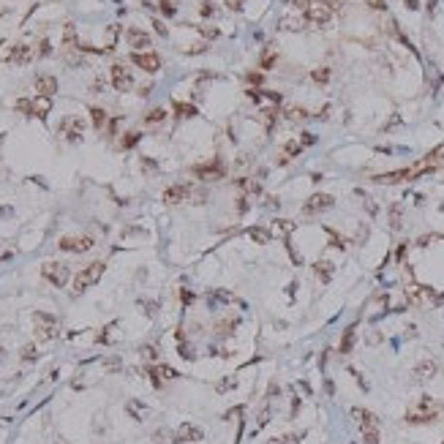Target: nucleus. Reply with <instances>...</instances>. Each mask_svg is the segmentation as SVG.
<instances>
[{"instance_id": "44", "label": "nucleus", "mask_w": 444, "mask_h": 444, "mask_svg": "<svg viewBox=\"0 0 444 444\" xmlns=\"http://www.w3.org/2000/svg\"><path fill=\"white\" fill-rule=\"evenodd\" d=\"M281 395V387H278L275 382H270V387H267V398H278Z\"/></svg>"}, {"instance_id": "24", "label": "nucleus", "mask_w": 444, "mask_h": 444, "mask_svg": "<svg viewBox=\"0 0 444 444\" xmlns=\"http://www.w3.org/2000/svg\"><path fill=\"white\" fill-rule=\"evenodd\" d=\"M390 226H393V229H401V226H403V210H401V205H393V207H390Z\"/></svg>"}, {"instance_id": "48", "label": "nucleus", "mask_w": 444, "mask_h": 444, "mask_svg": "<svg viewBox=\"0 0 444 444\" xmlns=\"http://www.w3.org/2000/svg\"><path fill=\"white\" fill-rule=\"evenodd\" d=\"M155 439H158V444H172V442H169V433H164V430H158Z\"/></svg>"}, {"instance_id": "8", "label": "nucleus", "mask_w": 444, "mask_h": 444, "mask_svg": "<svg viewBox=\"0 0 444 444\" xmlns=\"http://www.w3.org/2000/svg\"><path fill=\"white\" fill-rule=\"evenodd\" d=\"M131 60H134L137 68L147 71V74H155V71L161 68V57L155 55V52H134Z\"/></svg>"}, {"instance_id": "11", "label": "nucleus", "mask_w": 444, "mask_h": 444, "mask_svg": "<svg viewBox=\"0 0 444 444\" xmlns=\"http://www.w3.org/2000/svg\"><path fill=\"white\" fill-rule=\"evenodd\" d=\"M188 196H191V186H188V183H174V186H169L167 191H164V202H167V205H180Z\"/></svg>"}, {"instance_id": "53", "label": "nucleus", "mask_w": 444, "mask_h": 444, "mask_svg": "<svg viewBox=\"0 0 444 444\" xmlns=\"http://www.w3.org/2000/svg\"><path fill=\"white\" fill-rule=\"evenodd\" d=\"M180 297H183V303H194V294H191V291H183Z\"/></svg>"}, {"instance_id": "32", "label": "nucleus", "mask_w": 444, "mask_h": 444, "mask_svg": "<svg viewBox=\"0 0 444 444\" xmlns=\"http://www.w3.org/2000/svg\"><path fill=\"white\" fill-rule=\"evenodd\" d=\"M128 411H131V414L137 417V420H142V417L147 414V409L142 406V403H137V401H131V403H128Z\"/></svg>"}, {"instance_id": "3", "label": "nucleus", "mask_w": 444, "mask_h": 444, "mask_svg": "<svg viewBox=\"0 0 444 444\" xmlns=\"http://www.w3.org/2000/svg\"><path fill=\"white\" fill-rule=\"evenodd\" d=\"M35 338L38 341H52L57 335V319L52 316V313H35Z\"/></svg>"}, {"instance_id": "9", "label": "nucleus", "mask_w": 444, "mask_h": 444, "mask_svg": "<svg viewBox=\"0 0 444 444\" xmlns=\"http://www.w3.org/2000/svg\"><path fill=\"white\" fill-rule=\"evenodd\" d=\"M191 172H194L196 177H199V180H221L226 169H223V164H221V161L215 158L213 164H199V167H194Z\"/></svg>"}, {"instance_id": "29", "label": "nucleus", "mask_w": 444, "mask_h": 444, "mask_svg": "<svg viewBox=\"0 0 444 444\" xmlns=\"http://www.w3.org/2000/svg\"><path fill=\"white\" fill-rule=\"evenodd\" d=\"M300 439H303V436H297V433H286V436L270 439V444H300Z\"/></svg>"}, {"instance_id": "56", "label": "nucleus", "mask_w": 444, "mask_h": 444, "mask_svg": "<svg viewBox=\"0 0 444 444\" xmlns=\"http://www.w3.org/2000/svg\"><path fill=\"white\" fill-rule=\"evenodd\" d=\"M0 360H3V349H0Z\"/></svg>"}, {"instance_id": "2", "label": "nucleus", "mask_w": 444, "mask_h": 444, "mask_svg": "<svg viewBox=\"0 0 444 444\" xmlns=\"http://www.w3.org/2000/svg\"><path fill=\"white\" fill-rule=\"evenodd\" d=\"M101 275H104V262H93V264H87V267H82V270L74 275V294L87 291Z\"/></svg>"}, {"instance_id": "19", "label": "nucleus", "mask_w": 444, "mask_h": 444, "mask_svg": "<svg viewBox=\"0 0 444 444\" xmlns=\"http://www.w3.org/2000/svg\"><path fill=\"white\" fill-rule=\"evenodd\" d=\"M354 338H357V327H349L346 333H343V338H341V346H338V352L341 354H349L352 352V346H354Z\"/></svg>"}, {"instance_id": "35", "label": "nucleus", "mask_w": 444, "mask_h": 444, "mask_svg": "<svg viewBox=\"0 0 444 444\" xmlns=\"http://www.w3.org/2000/svg\"><path fill=\"white\" fill-rule=\"evenodd\" d=\"M262 115H264V123H267V128H273V123L278 120V109H275V106H270V109H264Z\"/></svg>"}, {"instance_id": "37", "label": "nucleus", "mask_w": 444, "mask_h": 444, "mask_svg": "<svg viewBox=\"0 0 444 444\" xmlns=\"http://www.w3.org/2000/svg\"><path fill=\"white\" fill-rule=\"evenodd\" d=\"M139 137H142V134H137V131L125 134V139H123V147H125V150H128V147H134V145L139 142Z\"/></svg>"}, {"instance_id": "55", "label": "nucleus", "mask_w": 444, "mask_h": 444, "mask_svg": "<svg viewBox=\"0 0 444 444\" xmlns=\"http://www.w3.org/2000/svg\"><path fill=\"white\" fill-rule=\"evenodd\" d=\"M240 3H243V0H229V6L235 8V11H240V8H243V6H240Z\"/></svg>"}, {"instance_id": "12", "label": "nucleus", "mask_w": 444, "mask_h": 444, "mask_svg": "<svg viewBox=\"0 0 444 444\" xmlns=\"http://www.w3.org/2000/svg\"><path fill=\"white\" fill-rule=\"evenodd\" d=\"M35 93H38V96H55L57 93V79L52 77V74H38V77H35Z\"/></svg>"}, {"instance_id": "36", "label": "nucleus", "mask_w": 444, "mask_h": 444, "mask_svg": "<svg viewBox=\"0 0 444 444\" xmlns=\"http://www.w3.org/2000/svg\"><path fill=\"white\" fill-rule=\"evenodd\" d=\"M139 354H142V357H145V360H158V352H155V346H142L139 349Z\"/></svg>"}, {"instance_id": "25", "label": "nucleus", "mask_w": 444, "mask_h": 444, "mask_svg": "<svg viewBox=\"0 0 444 444\" xmlns=\"http://www.w3.org/2000/svg\"><path fill=\"white\" fill-rule=\"evenodd\" d=\"M235 327H237V319H223L215 324V333L221 335V338H226L229 333H235Z\"/></svg>"}, {"instance_id": "31", "label": "nucleus", "mask_w": 444, "mask_h": 444, "mask_svg": "<svg viewBox=\"0 0 444 444\" xmlns=\"http://www.w3.org/2000/svg\"><path fill=\"white\" fill-rule=\"evenodd\" d=\"M300 150H303V145H300V142H294V139L284 145V155H286V158H289V155H300Z\"/></svg>"}, {"instance_id": "28", "label": "nucleus", "mask_w": 444, "mask_h": 444, "mask_svg": "<svg viewBox=\"0 0 444 444\" xmlns=\"http://www.w3.org/2000/svg\"><path fill=\"white\" fill-rule=\"evenodd\" d=\"M311 77H313V82H319V85H327V82H330V77H333V74H330V68H316V71H313V74H311Z\"/></svg>"}, {"instance_id": "54", "label": "nucleus", "mask_w": 444, "mask_h": 444, "mask_svg": "<svg viewBox=\"0 0 444 444\" xmlns=\"http://www.w3.org/2000/svg\"><path fill=\"white\" fill-rule=\"evenodd\" d=\"M229 387H235V382H229V379H226V382H221V384H218V390H229Z\"/></svg>"}, {"instance_id": "33", "label": "nucleus", "mask_w": 444, "mask_h": 444, "mask_svg": "<svg viewBox=\"0 0 444 444\" xmlns=\"http://www.w3.org/2000/svg\"><path fill=\"white\" fill-rule=\"evenodd\" d=\"M362 439H365V444H379V428L362 430Z\"/></svg>"}, {"instance_id": "45", "label": "nucleus", "mask_w": 444, "mask_h": 444, "mask_svg": "<svg viewBox=\"0 0 444 444\" xmlns=\"http://www.w3.org/2000/svg\"><path fill=\"white\" fill-rule=\"evenodd\" d=\"M267 417H270V411H267V409H262V411H259V420H256V428H262V425H267Z\"/></svg>"}, {"instance_id": "23", "label": "nucleus", "mask_w": 444, "mask_h": 444, "mask_svg": "<svg viewBox=\"0 0 444 444\" xmlns=\"http://www.w3.org/2000/svg\"><path fill=\"white\" fill-rule=\"evenodd\" d=\"M313 273H316V275L327 284V281L333 278V264H330V262H316V264H313Z\"/></svg>"}, {"instance_id": "50", "label": "nucleus", "mask_w": 444, "mask_h": 444, "mask_svg": "<svg viewBox=\"0 0 444 444\" xmlns=\"http://www.w3.org/2000/svg\"><path fill=\"white\" fill-rule=\"evenodd\" d=\"M49 52H52V49H49V41H41V47H38V55H41V57H47Z\"/></svg>"}, {"instance_id": "18", "label": "nucleus", "mask_w": 444, "mask_h": 444, "mask_svg": "<svg viewBox=\"0 0 444 444\" xmlns=\"http://www.w3.org/2000/svg\"><path fill=\"white\" fill-rule=\"evenodd\" d=\"M49 109H52V98L49 96H35L33 98V118H47Z\"/></svg>"}, {"instance_id": "13", "label": "nucleus", "mask_w": 444, "mask_h": 444, "mask_svg": "<svg viewBox=\"0 0 444 444\" xmlns=\"http://www.w3.org/2000/svg\"><path fill=\"white\" fill-rule=\"evenodd\" d=\"M352 417L357 420V423H360L362 430L379 428V423H376V414H374V411H368V409H362V406H354V409H352Z\"/></svg>"}, {"instance_id": "40", "label": "nucleus", "mask_w": 444, "mask_h": 444, "mask_svg": "<svg viewBox=\"0 0 444 444\" xmlns=\"http://www.w3.org/2000/svg\"><path fill=\"white\" fill-rule=\"evenodd\" d=\"M161 11L167 17H172L174 14V0H161Z\"/></svg>"}, {"instance_id": "51", "label": "nucleus", "mask_w": 444, "mask_h": 444, "mask_svg": "<svg viewBox=\"0 0 444 444\" xmlns=\"http://www.w3.org/2000/svg\"><path fill=\"white\" fill-rule=\"evenodd\" d=\"M237 210H240V213H245V210H248V199H245V196H240V199H237Z\"/></svg>"}, {"instance_id": "21", "label": "nucleus", "mask_w": 444, "mask_h": 444, "mask_svg": "<svg viewBox=\"0 0 444 444\" xmlns=\"http://www.w3.org/2000/svg\"><path fill=\"white\" fill-rule=\"evenodd\" d=\"M442 158H444V145H439V147H433V150H430V153L425 155V158L420 161V164H425L428 169H433V167H436V164H439Z\"/></svg>"}, {"instance_id": "42", "label": "nucleus", "mask_w": 444, "mask_h": 444, "mask_svg": "<svg viewBox=\"0 0 444 444\" xmlns=\"http://www.w3.org/2000/svg\"><path fill=\"white\" fill-rule=\"evenodd\" d=\"M213 14H215V6L210 0H205V3H202V17H213Z\"/></svg>"}, {"instance_id": "4", "label": "nucleus", "mask_w": 444, "mask_h": 444, "mask_svg": "<svg viewBox=\"0 0 444 444\" xmlns=\"http://www.w3.org/2000/svg\"><path fill=\"white\" fill-rule=\"evenodd\" d=\"M330 19H333V11H330L322 0H313L311 6H308V11H306V22H308V25H313V28H324Z\"/></svg>"}, {"instance_id": "38", "label": "nucleus", "mask_w": 444, "mask_h": 444, "mask_svg": "<svg viewBox=\"0 0 444 444\" xmlns=\"http://www.w3.org/2000/svg\"><path fill=\"white\" fill-rule=\"evenodd\" d=\"M35 357H38V354H35V346H33V343H30V346H25V349H22V360H25V362H33Z\"/></svg>"}, {"instance_id": "41", "label": "nucleus", "mask_w": 444, "mask_h": 444, "mask_svg": "<svg viewBox=\"0 0 444 444\" xmlns=\"http://www.w3.org/2000/svg\"><path fill=\"white\" fill-rule=\"evenodd\" d=\"M139 306H142V308H147V311H145L147 316H155V308H158V306H155L153 300H142V303H139Z\"/></svg>"}, {"instance_id": "39", "label": "nucleus", "mask_w": 444, "mask_h": 444, "mask_svg": "<svg viewBox=\"0 0 444 444\" xmlns=\"http://www.w3.org/2000/svg\"><path fill=\"white\" fill-rule=\"evenodd\" d=\"M17 109L25 112V115H33V101H28V98H22L19 104H17Z\"/></svg>"}, {"instance_id": "6", "label": "nucleus", "mask_w": 444, "mask_h": 444, "mask_svg": "<svg viewBox=\"0 0 444 444\" xmlns=\"http://www.w3.org/2000/svg\"><path fill=\"white\" fill-rule=\"evenodd\" d=\"M109 77H112V85H115V90L118 93H125V90H131V85H134V77H131V71L125 68V66H120V63H115L109 68Z\"/></svg>"}, {"instance_id": "10", "label": "nucleus", "mask_w": 444, "mask_h": 444, "mask_svg": "<svg viewBox=\"0 0 444 444\" xmlns=\"http://www.w3.org/2000/svg\"><path fill=\"white\" fill-rule=\"evenodd\" d=\"M335 205V199L330 194H313L311 199L303 205V213L306 215H316V213H322V210H330Z\"/></svg>"}, {"instance_id": "5", "label": "nucleus", "mask_w": 444, "mask_h": 444, "mask_svg": "<svg viewBox=\"0 0 444 444\" xmlns=\"http://www.w3.org/2000/svg\"><path fill=\"white\" fill-rule=\"evenodd\" d=\"M41 273H44V278H47L49 284H55V286H66L68 278H71L68 267H66L63 262H47L41 267Z\"/></svg>"}, {"instance_id": "22", "label": "nucleus", "mask_w": 444, "mask_h": 444, "mask_svg": "<svg viewBox=\"0 0 444 444\" xmlns=\"http://www.w3.org/2000/svg\"><path fill=\"white\" fill-rule=\"evenodd\" d=\"M164 120H167V109H164V106H155V109H150L145 115L147 125H158V123H164Z\"/></svg>"}, {"instance_id": "1", "label": "nucleus", "mask_w": 444, "mask_h": 444, "mask_svg": "<svg viewBox=\"0 0 444 444\" xmlns=\"http://www.w3.org/2000/svg\"><path fill=\"white\" fill-rule=\"evenodd\" d=\"M439 417V406L433 403V398H428V395H423L420 401L414 403L409 409V414H406V423H414V425H420V423H433Z\"/></svg>"}, {"instance_id": "49", "label": "nucleus", "mask_w": 444, "mask_h": 444, "mask_svg": "<svg viewBox=\"0 0 444 444\" xmlns=\"http://www.w3.org/2000/svg\"><path fill=\"white\" fill-rule=\"evenodd\" d=\"M313 142H316L313 134H303V139H300V145H313Z\"/></svg>"}, {"instance_id": "20", "label": "nucleus", "mask_w": 444, "mask_h": 444, "mask_svg": "<svg viewBox=\"0 0 444 444\" xmlns=\"http://www.w3.org/2000/svg\"><path fill=\"white\" fill-rule=\"evenodd\" d=\"M30 57H33V52H30V47H25V44H19V47H14V52L8 55V63H28Z\"/></svg>"}, {"instance_id": "30", "label": "nucleus", "mask_w": 444, "mask_h": 444, "mask_svg": "<svg viewBox=\"0 0 444 444\" xmlns=\"http://www.w3.org/2000/svg\"><path fill=\"white\" fill-rule=\"evenodd\" d=\"M90 115H93V125H96V128H101V125L106 123V112H104V109H98V106H93V109H90Z\"/></svg>"}, {"instance_id": "27", "label": "nucleus", "mask_w": 444, "mask_h": 444, "mask_svg": "<svg viewBox=\"0 0 444 444\" xmlns=\"http://www.w3.org/2000/svg\"><path fill=\"white\" fill-rule=\"evenodd\" d=\"M174 112H177V118H196V106H191V104H174Z\"/></svg>"}, {"instance_id": "17", "label": "nucleus", "mask_w": 444, "mask_h": 444, "mask_svg": "<svg viewBox=\"0 0 444 444\" xmlns=\"http://www.w3.org/2000/svg\"><path fill=\"white\" fill-rule=\"evenodd\" d=\"M128 44H131L134 49H147L150 47V35L142 33V30H137V28H131L128 30Z\"/></svg>"}, {"instance_id": "47", "label": "nucleus", "mask_w": 444, "mask_h": 444, "mask_svg": "<svg viewBox=\"0 0 444 444\" xmlns=\"http://www.w3.org/2000/svg\"><path fill=\"white\" fill-rule=\"evenodd\" d=\"M180 357H186V360H194V352H191L188 346H183V343H180Z\"/></svg>"}, {"instance_id": "14", "label": "nucleus", "mask_w": 444, "mask_h": 444, "mask_svg": "<svg viewBox=\"0 0 444 444\" xmlns=\"http://www.w3.org/2000/svg\"><path fill=\"white\" fill-rule=\"evenodd\" d=\"M174 439H177V442H202V428L186 423V425H180V428H177Z\"/></svg>"}, {"instance_id": "26", "label": "nucleus", "mask_w": 444, "mask_h": 444, "mask_svg": "<svg viewBox=\"0 0 444 444\" xmlns=\"http://www.w3.org/2000/svg\"><path fill=\"white\" fill-rule=\"evenodd\" d=\"M248 235H251V240H254V243H259V245H267V243H270V237H273L267 229H259V226H256V229H251Z\"/></svg>"}, {"instance_id": "7", "label": "nucleus", "mask_w": 444, "mask_h": 444, "mask_svg": "<svg viewBox=\"0 0 444 444\" xmlns=\"http://www.w3.org/2000/svg\"><path fill=\"white\" fill-rule=\"evenodd\" d=\"M93 237L82 235V237H63L60 243H57V248L60 251H68V254H85V251L93 248Z\"/></svg>"}, {"instance_id": "16", "label": "nucleus", "mask_w": 444, "mask_h": 444, "mask_svg": "<svg viewBox=\"0 0 444 444\" xmlns=\"http://www.w3.org/2000/svg\"><path fill=\"white\" fill-rule=\"evenodd\" d=\"M63 134H66L68 142H79V139H82V120L79 118L66 120V123H63Z\"/></svg>"}, {"instance_id": "52", "label": "nucleus", "mask_w": 444, "mask_h": 444, "mask_svg": "<svg viewBox=\"0 0 444 444\" xmlns=\"http://www.w3.org/2000/svg\"><path fill=\"white\" fill-rule=\"evenodd\" d=\"M153 28H155V33H158V35H167V28H164V22L155 19V22H153Z\"/></svg>"}, {"instance_id": "46", "label": "nucleus", "mask_w": 444, "mask_h": 444, "mask_svg": "<svg viewBox=\"0 0 444 444\" xmlns=\"http://www.w3.org/2000/svg\"><path fill=\"white\" fill-rule=\"evenodd\" d=\"M245 79H248L251 85H262V74H245Z\"/></svg>"}, {"instance_id": "15", "label": "nucleus", "mask_w": 444, "mask_h": 444, "mask_svg": "<svg viewBox=\"0 0 444 444\" xmlns=\"http://www.w3.org/2000/svg\"><path fill=\"white\" fill-rule=\"evenodd\" d=\"M436 371H439L436 360H430V357H425V360H420V362H417V368H414V376H417V379H430V376H436Z\"/></svg>"}, {"instance_id": "34", "label": "nucleus", "mask_w": 444, "mask_h": 444, "mask_svg": "<svg viewBox=\"0 0 444 444\" xmlns=\"http://www.w3.org/2000/svg\"><path fill=\"white\" fill-rule=\"evenodd\" d=\"M286 115H289V120H306V118H308V112L303 109V106H291Z\"/></svg>"}, {"instance_id": "43", "label": "nucleus", "mask_w": 444, "mask_h": 444, "mask_svg": "<svg viewBox=\"0 0 444 444\" xmlns=\"http://www.w3.org/2000/svg\"><path fill=\"white\" fill-rule=\"evenodd\" d=\"M365 3L374 8V11H384V8H387V3H384V0H365Z\"/></svg>"}]
</instances>
